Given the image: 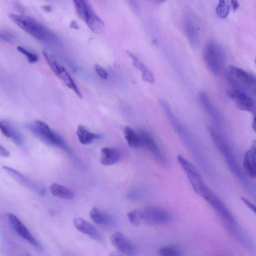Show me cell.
I'll return each instance as SVG.
<instances>
[{
	"mask_svg": "<svg viewBox=\"0 0 256 256\" xmlns=\"http://www.w3.org/2000/svg\"><path fill=\"white\" fill-rule=\"evenodd\" d=\"M112 244L120 252L126 255H133L136 252V248L130 240L123 234L116 232L111 238Z\"/></svg>",
	"mask_w": 256,
	"mask_h": 256,
	"instance_id": "7c38bea8",
	"label": "cell"
},
{
	"mask_svg": "<svg viewBox=\"0 0 256 256\" xmlns=\"http://www.w3.org/2000/svg\"><path fill=\"white\" fill-rule=\"evenodd\" d=\"M229 96L239 109L255 114L256 102L252 96L235 88L230 92Z\"/></svg>",
	"mask_w": 256,
	"mask_h": 256,
	"instance_id": "9c48e42d",
	"label": "cell"
},
{
	"mask_svg": "<svg viewBox=\"0 0 256 256\" xmlns=\"http://www.w3.org/2000/svg\"><path fill=\"white\" fill-rule=\"evenodd\" d=\"M76 135L79 142L82 144H90L94 140L102 138L100 134H96L88 130L84 126L80 125L76 130Z\"/></svg>",
	"mask_w": 256,
	"mask_h": 256,
	"instance_id": "44dd1931",
	"label": "cell"
},
{
	"mask_svg": "<svg viewBox=\"0 0 256 256\" xmlns=\"http://www.w3.org/2000/svg\"><path fill=\"white\" fill-rule=\"evenodd\" d=\"M125 140L130 147L138 148L142 147L139 133L136 132L132 128L126 126L123 130Z\"/></svg>",
	"mask_w": 256,
	"mask_h": 256,
	"instance_id": "7402d4cb",
	"label": "cell"
},
{
	"mask_svg": "<svg viewBox=\"0 0 256 256\" xmlns=\"http://www.w3.org/2000/svg\"><path fill=\"white\" fill-rule=\"evenodd\" d=\"M78 16L92 32L100 33L104 28L102 20L96 12L88 0H72Z\"/></svg>",
	"mask_w": 256,
	"mask_h": 256,
	"instance_id": "8992f818",
	"label": "cell"
},
{
	"mask_svg": "<svg viewBox=\"0 0 256 256\" xmlns=\"http://www.w3.org/2000/svg\"><path fill=\"white\" fill-rule=\"evenodd\" d=\"M120 158V152L116 148L104 147L101 148L100 160L101 164L111 166L118 162Z\"/></svg>",
	"mask_w": 256,
	"mask_h": 256,
	"instance_id": "ac0fdd59",
	"label": "cell"
},
{
	"mask_svg": "<svg viewBox=\"0 0 256 256\" xmlns=\"http://www.w3.org/2000/svg\"><path fill=\"white\" fill-rule=\"evenodd\" d=\"M160 255L163 256H178L180 254V251L174 246H166L158 250Z\"/></svg>",
	"mask_w": 256,
	"mask_h": 256,
	"instance_id": "4316f807",
	"label": "cell"
},
{
	"mask_svg": "<svg viewBox=\"0 0 256 256\" xmlns=\"http://www.w3.org/2000/svg\"><path fill=\"white\" fill-rule=\"evenodd\" d=\"M226 74L228 80L234 88L255 96L256 80L254 75L232 65L228 68Z\"/></svg>",
	"mask_w": 256,
	"mask_h": 256,
	"instance_id": "3957f363",
	"label": "cell"
},
{
	"mask_svg": "<svg viewBox=\"0 0 256 256\" xmlns=\"http://www.w3.org/2000/svg\"><path fill=\"white\" fill-rule=\"evenodd\" d=\"M51 193L55 196L66 200H70L74 197V192L68 188L56 183L50 186Z\"/></svg>",
	"mask_w": 256,
	"mask_h": 256,
	"instance_id": "cb8c5ba5",
	"label": "cell"
},
{
	"mask_svg": "<svg viewBox=\"0 0 256 256\" xmlns=\"http://www.w3.org/2000/svg\"><path fill=\"white\" fill-rule=\"evenodd\" d=\"M202 56L205 66L212 73L218 74L222 72L226 62V54L218 42H208L203 48Z\"/></svg>",
	"mask_w": 256,
	"mask_h": 256,
	"instance_id": "277c9868",
	"label": "cell"
},
{
	"mask_svg": "<svg viewBox=\"0 0 256 256\" xmlns=\"http://www.w3.org/2000/svg\"><path fill=\"white\" fill-rule=\"evenodd\" d=\"M242 200L245 204L249 208L252 210L254 212H256V207L255 206L252 204L248 200L244 198H241Z\"/></svg>",
	"mask_w": 256,
	"mask_h": 256,
	"instance_id": "1f68e13d",
	"label": "cell"
},
{
	"mask_svg": "<svg viewBox=\"0 0 256 256\" xmlns=\"http://www.w3.org/2000/svg\"><path fill=\"white\" fill-rule=\"evenodd\" d=\"M230 8L234 12L236 11L239 7V3L238 0H230Z\"/></svg>",
	"mask_w": 256,
	"mask_h": 256,
	"instance_id": "d6a6232c",
	"label": "cell"
},
{
	"mask_svg": "<svg viewBox=\"0 0 256 256\" xmlns=\"http://www.w3.org/2000/svg\"><path fill=\"white\" fill-rule=\"evenodd\" d=\"M230 0H219L216 8L217 16L221 18H224L228 16L230 10Z\"/></svg>",
	"mask_w": 256,
	"mask_h": 256,
	"instance_id": "d4e9b609",
	"label": "cell"
},
{
	"mask_svg": "<svg viewBox=\"0 0 256 256\" xmlns=\"http://www.w3.org/2000/svg\"><path fill=\"white\" fill-rule=\"evenodd\" d=\"M16 48L18 52L24 54L30 63L32 64L38 61V56L36 54L29 52L26 49L21 46H18Z\"/></svg>",
	"mask_w": 256,
	"mask_h": 256,
	"instance_id": "f1b7e54d",
	"label": "cell"
},
{
	"mask_svg": "<svg viewBox=\"0 0 256 256\" xmlns=\"http://www.w3.org/2000/svg\"><path fill=\"white\" fill-rule=\"evenodd\" d=\"M0 40L8 43H14L16 40V36L12 32L6 30H0Z\"/></svg>",
	"mask_w": 256,
	"mask_h": 256,
	"instance_id": "83f0119b",
	"label": "cell"
},
{
	"mask_svg": "<svg viewBox=\"0 0 256 256\" xmlns=\"http://www.w3.org/2000/svg\"><path fill=\"white\" fill-rule=\"evenodd\" d=\"M134 8L136 9L137 8V4L136 0H126Z\"/></svg>",
	"mask_w": 256,
	"mask_h": 256,
	"instance_id": "e575fe53",
	"label": "cell"
},
{
	"mask_svg": "<svg viewBox=\"0 0 256 256\" xmlns=\"http://www.w3.org/2000/svg\"><path fill=\"white\" fill-rule=\"evenodd\" d=\"M177 160L188 178L194 191L204 198L211 190L204 184L199 172L182 156L178 155Z\"/></svg>",
	"mask_w": 256,
	"mask_h": 256,
	"instance_id": "52a82bcc",
	"label": "cell"
},
{
	"mask_svg": "<svg viewBox=\"0 0 256 256\" xmlns=\"http://www.w3.org/2000/svg\"><path fill=\"white\" fill-rule=\"evenodd\" d=\"M184 30L190 44L192 47L196 46L199 43V35L192 20L189 16L184 20Z\"/></svg>",
	"mask_w": 256,
	"mask_h": 256,
	"instance_id": "d6986e66",
	"label": "cell"
},
{
	"mask_svg": "<svg viewBox=\"0 0 256 256\" xmlns=\"http://www.w3.org/2000/svg\"><path fill=\"white\" fill-rule=\"evenodd\" d=\"M130 222L135 226H156L169 222L171 215L164 210L154 206H147L134 210L128 214Z\"/></svg>",
	"mask_w": 256,
	"mask_h": 256,
	"instance_id": "7a4b0ae2",
	"label": "cell"
},
{
	"mask_svg": "<svg viewBox=\"0 0 256 256\" xmlns=\"http://www.w3.org/2000/svg\"><path fill=\"white\" fill-rule=\"evenodd\" d=\"M128 54L132 60L133 66L140 72L142 80L150 84L154 83L155 78L151 71L132 53L128 52Z\"/></svg>",
	"mask_w": 256,
	"mask_h": 256,
	"instance_id": "ffe728a7",
	"label": "cell"
},
{
	"mask_svg": "<svg viewBox=\"0 0 256 256\" xmlns=\"http://www.w3.org/2000/svg\"><path fill=\"white\" fill-rule=\"evenodd\" d=\"M0 155L4 158H8L10 156L9 151L1 144H0Z\"/></svg>",
	"mask_w": 256,
	"mask_h": 256,
	"instance_id": "4dcf8cb0",
	"label": "cell"
},
{
	"mask_svg": "<svg viewBox=\"0 0 256 256\" xmlns=\"http://www.w3.org/2000/svg\"><path fill=\"white\" fill-rule=\"evenodd\" d=\"M198 97L200 103L205 110L215 122L217 127L220 128L221 126V120L220 114L215 106L209 99L206 94L204 92L201 91L198 94Z\"/></svg>",
	"mask_w": 256,
	"mask_h": 256,
	"instance_id": "e0dca14e",
	"label": "cell"
},
{
	"mask_svg": "<svg viewBox=\"0 0 256 256\" xmlns=\"http://www.w3.org/2000/svg\"><path fill=\"white\" fill-rule=\"evenodd\" d=\"M74 224L76 228L81 232L98 242H104L102 236L96 227L88 221L80 218H76L74 220Z\"/></svg>",
	"mask_w": 256,
	"mask_h": 256,
	"instance_id": "5bb4252c",
	"label": "cell"
},
{
	"mask_svg": "<svg viewBox=\"0 0 256 256\" xmlns=\"http://www.w3.org/2000/svg\"><path fill=\"white\" fill-rule=\"evenodd\" d=\"M140 136L142 147L147 148L155 158L162 164H166L164 159L152 136L146 130L139 132Z\"/></svg>",
	"mask_w": 256,
	"mask_h": 256,
	"instance_id": "4fadbf2b",
	"label": "cell"
},
{
	"mask_svg": "<svg viewBox=\"0 0 256 256\" xmlns=\"http://www.w3.org/2000/svg\"><path fill=\"white\" fill-rule=\"evenodd\" d=\"M9 18L26 33L43 42L50 45L60 43L58 36L34 18L22 14H10Z\"/></svg>",
	"mask_w": 256,
	"mask_h": 256,
	"instance_id": "6da1fadb",
	"label": "cell"
},
{
	"mask_svg": "<svg viewBox=\"0 0 256 256\" xmlns=\"http://www.w3.org/2000/svg\"><path fill=\"white\" fill-rule=\"evenodd\" d=\"M151 2H152L154 3L155 4H162L166 0H150Z\"/></svg>",
	"mask_w": 256,
	"mask_h": 256,
	"instance_id": "d590c367",
	"label": "cell"
},
{
	"mask_svg": "<svg viewBox=\"0 0 256 256\" xmlns=\"http://www.w3.org/2000/svg\"><path fill=\"white\" fill-rule=\"evenodd\" d=\"M8 218L12 227L16 234L35 248L40 250L42 249L41 244L15 214L9 212L8 214Z\"/></svg>",
	"mask_w": 256,
	"mask_h": 256,
	"instance_id": "30bf717a",
	"label": "cell"
},
{
	"mask_svg": "<svg viewBox=\"0 0 256 256\" xmlns=\"http://www.w3.org/2000/svg\"><path fill=\"white\" fill-rule=\"evenodd\" d=\"M90 215L91 219L98 224L110 225L114 222L110 216L96 208H93L90 210Z\"/></svg>",
	"mask_w": 256,
	"mask_h": 256,
	"instance_id": "603a6c76",
	"label": "cell"
},
{
	"mask_svg": "<svg viewBox=\"0 0 256 256\" xmlns=\"http://www.w3.org/2000/svg\"><path fill=\"white\" fill-rule=\"evenodd\" d=\"M243 168L246 176L251 178L256 177V160L254 145L246 152L243 161Z\"/></svg>",
	"mask_w": 256,
	"mask_h": 256,
	"instance_id": "2e32d148",
	"label": "cell"
},
{
	"mask_svg": "<svg viewBox=\"0 0 256 256\" xmlns=\"http://www.w3.org/2000/svg\"><path fill=\"white\" fill-rule=\"evenodd\" d=\"M0 130L8 138H10L14 144L21 146L24 144V138L19 130L6 120H0Z\"/></svg>",
	"mask_w": 256,
	"mask_h": 256,
	"instance_id": "9a60e30c",
	"label": "cell"
},
{
	"mask_svg": "<svg viewBox=\"0 0 256 256\" xmlns=\"http://www.w3.org/2000/svg\"><path fill=\"white\" fill-rule=\"evenodd\" d=\"M25 126L34 135L45 143L58 146L64 150L70 156L72 155V152L64 139L59 134L52 130L44 122L36 120L34 124H26Z\"/></svg>",
	"mask_w": 256,
	"mask_h": 256,
	"instance_id": "5b68a950",
	"label": "cell"
},
{
	"mask_svg": "<svg viewBox=\"0 0 256 256\" xmlns=\"http://www.w3.org/2000/svg\"><path fill=\"white\" fill-rule=\"evenodd\" d=\"M94 69L96 74L102 79H106L108 77V74L106 70L98 64H95Z\"/></svg>",
	"mask_w": 256,
	"mask_h": 256,
	"instance_id": "f546056e",
	"label": "cell"
},
{
	"mask_svg": "<svg viewBox=\"0 0 256 256\" xmlns=\"http://www.w3.org/2000/svg\"><path fill=\"white\" fill-rule=\"evenodd\" d=\"M43 55L51 70L66 86L72 90L80 98L82 94L74 81L68 71L47 51L43 50Z\"/></svg>",
	"mask_w": 256,
	"mask_h": 256,
	"instance_id": "ba28073f",
	"label": "cell"
},
{
	"mask_svg": "<svg viewBox=\"0 0 256 256\" xmlns=\"http://www.w3.org/2000/svg\"><path fill=\"white\" fill-rule=\"evenodd\" d=\"M2 168L18 183L26 186L40 196L45 194L44 186L35 182L22 174L18 170L8 166H3Z\"/></svg>",
	"mask_w": 256,
	"mask_h": 256,
	"instance_id": "8fae6325",
	"label": "cell"
},
{
	"mask_svg": "<svg viewBox=\"0 0 256 256\" xmlns=\"http://www.w3.org/2000/svg\"><path fill=\"white\" fill-rule=\"evenodd\" d=\"M14 7L16 8V9L20 12L22 14L25 12V8L24 7L19 3L16 2L14 4Z\"/></svg>",
	"mask_w": 256,
	"mask_h": 256,
	"instance_id": "836d02e7",
	"label": "cell"
},
{
	"mask_svg": "<svg viewBox=\"0 0 256 256\" xmlns=\"http://www.w3.org/2000/svg\"><path fill=\"white\" fill-rule=\"evenodd\" d=\"M145 190L142 187L136 186L130 190L126 194L127 198L130 200H138L144 195Z\"/></svg>",
	"mask_w": 256,
	"mask_h": 256,
	"instance_id": "484cf974",
	"label": "cell"
}]
</instances>
